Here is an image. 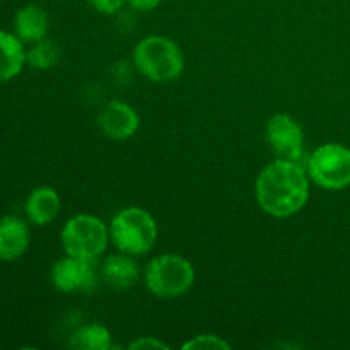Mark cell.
<instances>
[{
    "instance_id": "cell-1",
    "label": "cell",
    "mask_w": 350,
    "mask_h": 350,
    "mask_svg": "<svg viewBox=\"0 0 350 350\" xmlns=\"http://www.w3.org/2000/svg\"><path fill=\"white\" fill-rule=\"evenodd\" d=\"M255 197L262 211L272 217H291L310 198V174L297 161H272L256 178Z\"/></svg>"
},
{
    "instance_id": "cell-2",
    "label": "cell",
    "mask_w": 350,
    "mask_h": 350,
    "mask_svg": "<svg viewBox=\"0 0 350 350\" xmlns=\"http://www.w3.org/2000/svg\"><path fill=\"white\" fill-rule=\"evenodd\" d=\"M137 70L152 82L176 81L185 68L181 48L166 36H147L133 50Z\"/></svg>"
},
{
    "instance_id": "cell-3",
    "label": "cell",
    "mask_w": 350,
    "mask_h": 350,
    "mask_svg": "<svg viewBox=\"0 0 350 350\" xmlns=\"http://www.w3.org/2000/svg\"><path fill=\"white\" fill-rule=\"evenodd\" d=\"M109 238L122 253L146 255L156 245L157 224L146 208L126 207L111 219Z\"/></svg>"
},
{
    "instance_id": "cell-4",
    "label": "cell",
    "mask_w": 350,
    "mask_h": 350,
    "mask_svg": "<svg viewBox=\"0 0 350 350\" xmlns=\"http://www.w3.org/2000/svg\"><path fill=\"white\" fill-rule=\"evenodd\" d=\"M195 269L190 260L166 253L150 260L146 267V286L159 299H174L193 287Z\"/></svg>"
},
{
    "instance_id": "cell-5",
    "label": "cell",
    "mask_w": 350,
    "mask_h": 350,
    "mask_svg": "<svg viewBox=\"0 0 350 350\" xmlns=\"http://www.w3.org/2000/svg\"><path fill=\"white\" fill-rule=\"evenodd\" d=\"M60 239L67 255L98 260L108 246L109 229L99 217L91 214H79L65 222Z\"/></svg>"
},
{
    "instance_id": "cell-6",
    "label": "cell",
    "mask_w": 350,
    "mask_h": 350,
    "mask_svg": "<svg viewBox=\"0 0 350 350\" xmlns=\"http://www.w3.org/2000/svg\"><path fill=\"white\" fill-rule=\"evenodd\" d=\"M310 180L330 191L350 187V149L344 144H321L313 150L306 164Z\"/></svg>"
},
{
    "instance_id": "cell-7",
    "label": "cell",
    "mask_w": 350,
    "mask_h": 350,
    "mask_svg": "<svg viewBox=\"0 0 350 350\" xmlns=\"http://www.w3.org/2000/svg\"><path fill=\"white\" fill-rule=\"evenodd\" d=\"M99 277L101 270L96 267V260L67 255L51 267V284L55 289L65 294L91 293L98 286Z\"/></svg>"
},
{
    "instance_id": "cell-8",
    "label": "cell",
    "mask_w": 350,
    "mask_h": 350,
    "mask_svg": "<svg viewBox=\"0 0 350 350\" xmlns=\"http://www.w3.org/2000/svg\"><path fill=\"white\" fill-rule=\"evenodd\" d=\"M265 140L279 159L299 161L304 154V132L286 113H277L267 122Z\"/></svg>"
},
{
    "instance_id": "cell-9",
    "label": "cell",
    "mask_w": 350,
    "mask_h": 350,
    "mask_svg": "<svg viewBox=\"0 0 350 350\" xmlns=\"http://www.w3.org/2000/svg\"><path fill=\"white\" fill-rule=\"evenodd\" d=\"M101 132L113 140H126L139 130V113L123 101H109L98 116Z\"/></svg>"
},
{
    "instance_id": "cell-10",
    "label": "cell",
    "mask_w": 350,
    "mask_h": 350,
    "mask_svg": "<svg viewBox=\"0 0 350 350\" xmlns=\"http://www.w3.org/2000/svg\"><path fill=\"white\" fill-rule=\"evenodd\" d=\"M31 232L26 221L16 215L0 217V262H14L29 248Z\"/></svg>"
},
{
    "instance_id": "cell-11",
    "label": "cell",
    "mask_w": 350,
    "mask_h": 350,
    "mask_svg": "<svg viewBox=\"0 0 350 350\" xmlns=\"http://www.w3.org/2000/svg\"><path fill=\"white\" fill-rule=\"evenodd\" d=\"M60 197L51 187H38L27 195L24 211L34 226H46L55 221L60 212Z\"/></svg>"
},
{
    "instance_id": "cell-12",
    "label": "cell",
    "mask_w": 350,
    "mask_h": 350,
    "mask_svg": "<svg viewBox=\"0 0 350 350\" xmlns=\"http://www.w3.org/2000/svg\"><path fill=\"white\" fill-rule=\"evenodd\" d=\"M48 27H50V19L46 10L38 3L24 5L14 19V29L23 43H36L46 38Z\"/></svg>"
},
{
    "instance_id": "cell-13",
    "label": "cell",
    "mask_w": 350,
    "mask_h": 350,
    "mask_svg": "<svg viewBox=\"0 0 350 350\" xmlns=\"http://www.w3.org/2000/svg\"><path fill=\"white\" fill-rule=\"evenodd\" d=\"M101 279L116 291H126L139 279V265L132 255H109L101 265Z\"/></svg>"
},
{
    "instance_id": "cell-14",
    "label": "cell",
    "mask_w": 350,
    "mask_h": 350,
    "mask_svg": "<svg viewBox=\"0 0 350 350\" xmlns=\"http://www.w3.org/2000/svg\"><path fill=\"white\" fill-rule=\"evenodd\" d=\"M24 64H26V51L19 36L16 33L0 31V84L17 77Z\"/></svg>"
},
{
    "instance_id": "cell-15",
    "label": "cell",
    "mask_w": 350,
    "mask_h": 350,
    "mask_svg": "<svg viewBox=\"0 0 350 350\" xmlns=\"http://www.w3.org/2000/svg\"><path fill=\"white\" fill-rule=\"evenodd\" d=\"M70 347L75 350H108L113 347L111 334L103 325H84L72 335Z\"/></svg>"
},
{
    "instance_id": "cell-16",
    "label": "cell",
    "mask_w": 350,
    "mask_h": 350,
    "mask_svg": "<svg viewBox=\"0 0 350 350\" xmlns=\"http://www.w3.org/2000/svg\"><path fill=\"white\" fill-rule=\"evenodd\" d=\"M58 60H60V46L46 38L33 43V46L26 51V64L36 70L55 67Z\"/></svg>"
},
{
    "instance_id": "cell-17",
    "label": "cell",
    "mask_w": 350,
    "mask_h": 350,
    "mask_svg": "<svg viewBox=\"0 0 350 350\" xmlns=\"http://www.w3.org/2000/svg\"><path fill=\"white\" fill-rule=\"evenodd\" d=\"M185 350L193 349V350H217V349H229V344L222 340L217 335H198V337L191 338L187 344L183 345Z\"/></svg>"
},
{
    "instance_id": "cell-18",
    "label": "cell",
    "mask_w": 350,
    "mask_h": 350,
    "mask_svg": "<svg viewBox=\"0 0 350 350\" xmlns=\"http://www.w3.org/2000/svg\"><path fill=\"white\" fill-rule=\"evenodd\" d=\"M88 2L98 12L105 14V16H115V14H118L122 10L123 3L126 0H88Z\"/></svg>"
},
{
    "instance_id": "cell-19",
    "label": "cell",
    "mask_w": 350,
    "mask_h": 350,
    "mask_svg": "<svg viewBox=\"0 0 350 350\" xmlns=\"http://www.w3.org/2000/svg\"><path fill=\"white\" fill-rule=\"evenodd\" d=\"M130 3V7L135 10H140V12H149V10H154L156 7H159V3L163 0H126Z\"/></svg>"
},
{
    "instance_id": "cell-20",
    "label": "cell",
    "mask_w": 350,
    "mask_h": 350,
    "mask_svg": "<svg viewBox=\"0 0 350 350\" xmlns=\"http://www.w3.org/2000/svg\"><path fill=\"white\" fill-rule=\"evenodd\" d=\"M167 349L166 344H163V342L156 340V338H139V340H135L133 344H130V349Z\"/></svg>"
}]
</instances>
